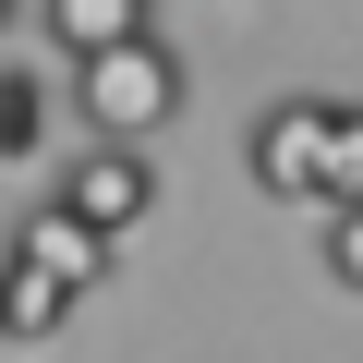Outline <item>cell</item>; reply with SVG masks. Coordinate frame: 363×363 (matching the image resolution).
Returning <instances> with one entry per match:
<instances>
[{
  "label": "cell",
  "mask_w": 363,
  "mask_h": 363,
  "mask_svg": "<svg viewBox=\"0 0 363 363\" xmlns=\"http://www.w3.org/2000/svg\"><path fill=\"white\" fill-rule=\"evenodd\" d=\"M182 85H194V73H182V49L145 25L133 49H109V61H85V73H73V109H85V133H97V145H133V157H145V133H169V121H182Z\"/></svg>",
  "instance_id": "1"
},
{
  "label": "cell",
  "mask_w": 363,
  "mask_h": 363,
  "mask_svg": "<svg viewBox=\"0 0 363 363\" xmlns=\"http://www.w3.org/2000/svg\"><path fill=\"white\" fill-rule=\"evenodd\" d=\"M49 206H61L73 230L121 242V230H145V218H157V169H145L133 145H85V157H61V169H49Z\"/></svg>",
  "instance_id": "2"
},
{
  "label": "cell",
  "mask_w": 363,
  "mask_h": 363,
  "mask_svg": "<svg viewBox=\"0 0 363 363\" xmlns=\"http://www.w3.org/2000/svg\"><path fill=\"white\" fill-rule=\"evenodd\" d=\"M242 169H255V194H279V206H327V97H279L255 121Z\"/></svg>",
  "instance_id": "3"
},
{
  "label": "cell",
  "mask_w": 363,
  "mask_h": 363,
  "mask_svg": "<svg viewBox=\"0 0 363 363\" xmlns=\"http://www.w3.org/2000/svg\"><path fill=\"white\" fill-rule=\"evenodd\" d=\"M0 267H37L49 291H73V303H85V291L109 279V242H97V230H73L61 206H25V218H13V255H0Z\"/></svg>",
  "instance_id": "4"
},
{
  "label": "cell",
  "mask_w": 363,
  "mask_h": 363,
  "mask_svg": "<svg viewBox=\"0 0 363 363\" xmlns=\"http://www.w3.org/2000/svg\"><path fill=\"white\" fill-rule=\"evenodd\" d=\"M49 37H61L73 73H85V61H109V49L145 37V0H49Z\"/></svg>",
  "instance_id": "5"
},
{
  "label": "cell",
  "mask_w": 363,
  "mask_h": 363,
  "mask_svg": "<svg viewBox=\"0 0 363 363\" xmlns=\"http://www.w3.org/2000/svg\"><path fill=\"white\" fill-rule=\"evenodd\" d=\"M73 327V291H49L37 267H0V339H61Z\"/></svg>",
  "instance_id": "6"
},
{
  "label": "cell",
  "mask_w": 363,
  "mask_h": 363,
  "mask_svg": "<svg viewBox=\"0 0 363 363\" xmlns=\"http://www.w3.org/2000/svg\"><path fill=\"white\" fill-rule=\"evenodd\" d=\"M327 206H363V97H327Z\"/></svg>",
  "instance_id": "7"
},
{
  "label": "cell",
  "mask_w": 363,
  "mask_h": 363,
  "mask_svg": "<svg viewBox=\"0 0 363 363\" xmlns=\"http://www.w3.org/2000/svg\"><path fill=\"white\" fill-rule=\"evenodd\" d=\"M49 109H37V73H0V157H37Z\"/></svg>",
  "instance_id": "8"
},
{
  "label": "cell",
  "mask_w": 363,
  "mask_h": 363,
  "mask_svg": "<svg viewBox=\"0 0 363 363\" xmlns=\"http://www.w3.org/2000/svg\"><path fill=\"white\" fill-rule=\"evenodd\" d=\"M327 279L363 291V206H327Z\"/></svg>",
  "instance_id": "9"
},
{
  "label": "cell",
  "mask_w": 363,
  "mask_h": 363,
  "mask_svg": "<svg viewBox=\"0 0 363 363\" xmlns=\"http://www.w3.org/2000/svg\"><path fill=\"white\" fill-rule=\"evenodd\" d=\"M0 37H13V0H0Z\"/></svg>",
  "instance_id": "10"
}]
</instances>
